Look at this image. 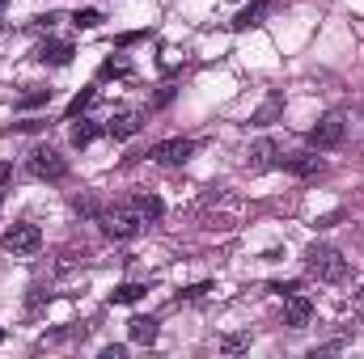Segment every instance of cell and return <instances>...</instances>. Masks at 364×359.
I'll list each match as a JSON object with an SVG mask.
<instances>
[{"label":"cell","mask_w":364,"mask_h":359,"mask_svg":"<svg viewBox=\"0 0 364 359\" xmlns=\"http://www.w3.org/2000/svg\"><path fill=\"white\" fill-rule=\"evenodd\" d=\"M4 4H9V0H0V13H4Z\"/></svg>","instance_id":"4316f807"},{"label":"cell","mask_w":364,"mask_h":359,"mask_svg":"<svg viewBox=\"0 0 364 359\" xmlns=\"http://www.w3.org/2000/svg\"><path fill=\"white\" fill-rule=\"evenodd\" d=\"M309 144H314V148H335V144H343V118H339V114H326V118L309 131Z\"/></svg>","instance_id":"52a82bcc"},{"label":"cell","mask_w":364,"mask_h":359,"mask_svg":"<svg viewBox=\"0 0 364 359\" xmlns=\"http://www.w3.org/2000/svg\"><path fill=\"white\" fill-rule=\"evenodd\" d=\"M127 347H119V343H110V347H102V359H123Z\"/></svg>","instance_id":"cb8c5ba5"},{"label":"cell","mask_w":364,"mask_h":359,"mask_svg":"<svg viewBox=\"0 0 364 359\" xmlns=\"http://www.w3.org/2000/svg\"><path fill=\"white\" fill-rule=\"evenodd\" d=\"M246 347H250V334H225V338H220V351H225V355H242Z\"/></svg>","instance_id":"e0dca14e"},{"label":"cell","mask_w":364,"mask_h":359,"mask_svg":"<svg viewBox=\"0 0 364 359\" xmlns=\"http://www.w3.org/2000/svg\"><path fill=\"white\" fill-rule=\"evenodd\" d=\"M9 174H13V170H9V165H0V182H9Z\"/></svg>","instance_id":"484cf974"},{"label":"cell","mask_w":364,"mask_h":359,"mask_svg":"<svg viewBox=\"0 0 364 359\" xmlns=\"http://www.w3.org/2000/svg\"><path fill=\"white\" fill-rule=\"evenodd\" d=\"M275 110H279V93H272V101H267V106H263V110H259V114H255V123H259V127H263V123H267V118H272Z\"/></svg>","instance_id":"44dd1931"},{"label":"cell","mask_w":364,"mask_h":359,"mask_svg":"<svg viewBox=\"0 0 364 359\" xmlns=\"http://www.w3.org/2000/svg\"><path fill=\"white\" fill-rule=\"evenodd\" d=\"M356 313H360V317H364V287H360V292H356Z\"/></svg>","instance_id":"d4e9b609"},{"label":"cell","mask_w":364,"mask_h":359,"mask_svg":"<svg viewBox=\"0 0 364 359\" xmlns=\"http://www.w3.org/2000/svg\"><path fill=\"white\" fill-rule=\"evenodd\" d=\"M90 101H93V89H81L73 101H68V118H77L81 110H90Z\"/></svg>","instance_id":"d6986e66"},{"label":"cell","mask_w":364,"mask_h":359,"mask_svg":"<svg viewBox=\"0 0 364 359\" xmlns=\"http://www.w3.org/2000/svg\"><path fill=\"white\" fill-rule=\"evenodd\" d=\"M102 131H106L102 123H93V118H81V127H73V144H77V148H85V144H93Z\"/></svg>","instance_id":"9a60e30c"},{"label":"cell","mask_w":364,"mask_h":359,"mask_svg":"<svg viewBox=\"0 0 364 359\" xmlns=\"http://www.w3.org/2000/svg\"><path fill=\"white\" fill-rule=\"evenodd\" d=\"M30 174H34V178H47V182H60L68 174V161H64L55 148H34V153H30Z\"/></svg>","instance_id":"277c9868"},{"label":"cell","mask_w":364,"mask_h":359,"mask_svg":"<svg viewBox=\"0 0 364 359\" xmlns=\"http://www.w3.org/2000/svg\"><path fill=\"white\" fill-rule=\"evenodd\" d=\"M47 97H51V89H43V85H34L30 93H21V97H17V106H38V101H47Z\"/></svg>","instance_id":"ffe728a7"},{"label":"cell","mask_w":364,"mask_h":359,"mask_svg":"<svg viewBox=\"0 0 364 359\" xmlns=\"http://www.w3.org/2000/svg\"><path fill=\"white\" fill-rule=\"evenodd\" d=\"M140 224H144V216H140L136 207H114V211L102 216V228H106V237H114V241H132V237L140 233Z\"/></svg>","instance_id":"3957f363"},{"label":"cell","mask_w":364,"mask_h":359,"mask_svg":"<svg viewBox=\"0 0 364 359\" xmlns=\"http://www.w3.org/2000/svg\"><path fill=\"white\" fill-rule=\"evenodd\" d=\"M157 321L153 317H132V343H140V347H153L157 343Z\"/></svg>","instance_id":"4fadbf2b"},{"label":"cell","mask_w":364,"mask_h":359,"mask_svg":"<svg viewBox=\"0 0 364 359\" xmlns=\"http://www.w3.org/2000/svg\"><path fill=\"white\" fill-rule=\"evenodd\" d=\"M284 165H288V174H296V178H318V174L326 170V161H322L318 153H292Z\"/></svg>","instance_id":"ba28073f"},{"label":"cell","mask_w":364,"mask_h":359,"mask_svg":"<svg viewBox=\"0 0 364 359\" xmlns=\"http://www.w3.org/2000/svg\"><path fill=\"white\" fill-rule=\"evenodd\" d=\"M4 250H9L13 258H34V254L43 250L38 224H13V228H4Z\"/></svg>","instance_id":"7a4b0ae2"},{"label":"cell","mask_w":364,"mask_h":359,"mask_svg":"<svg viewBox=\"0 0 364 359\" xmlns=\"http://www.w3.org/2000/svg\"><path fill=\"white\" fill-rule=\"evenodd\" d=\"M38 60H43V64L64 68V64L73 60V43H43V47H38Z\"/></svg>","instance_id":"7c38bea8"},{"label":"cell","mask_w":364,"mask_h":359,"mask_svg":"<svg viewBox=\"0 0 364 359\" xmlns=\"http://www.w3.org/2000/svg\"><path fill=\"white\" fill-rule=\"evenodd\" d=\"M191 153H195V140H161L144 157L157 161V165H182V161H191Z\"/></svg>","instance_id":"5b68a950"},{"label":"cell","mask_w":364,"mask_h":359,"mask_svg":"<svg viewBox=\"0 0 364 359\" xmlns=\"http://www.w3.org/2000/svg\"><path fill=\"white\" fill-rule=\"evenodd\" d=\"M132 207H136L144 220H157V216H161V199H157V194H136Z\"/></svg>","instance_id":"2e32d148"},{"label":"cell","mask_w":364,"mask_h":359,"mask_svg":"<svg viewBox=\"0 0 364 359\" xmlns=\"http://www.w3.org/2000/svg\"><path fill=\"white\" fill-rule=\"evenodd\" d=\"M140 127H144V114L140 110H114L106 118V136H114V140H132Z\"/></svg>","instance_id":"8992f818"},{"label":"cell","mask_w":364,"mask_h":359,"mask_svg":"<svg viewBox=\"0 0 364 359\" xmlns=\"http://www.w3.org/2000/svg\"><path fill=\"white\" fill-rule=\"evenodd\" d=\"M272 292H279V296H292V292H301V283H296V279H288V283H272Z\"/></svg>","instance_id":"603a6c76"},{"label":"cell","mask_w":364,"mask_h":359,"mask_svg":"<svg viewBox=\"0 0 364 359\" xmlns=\"http://www.w3.org/2000/svg\"><path fill=\"white\" fill-rule=\"evenodd\" d=\"M73 21H77V30H93V26H102V13L97 9H77Z\"/></svg>","instance_id":"ac0fdd59"},{"label":"cell","mask_w":364,"mask_h":359,"mask_svg":"<svg viewBox=\"0 0 364 359\" xmlns=\"http://www.w3.org/2000/svg\"><path fill=\"white\" fill-rule=\"evenodd\" d=\"M203 292H212V283H191V287H182V300H199Z\"/></svg>","instance_id":"7402d4cb"},{"label":"cell","mask_w":364,"mask_h":359,"mask_svg":"<svg viewBox=\"0 0 364 359\" xmlns=\"http://www.w3.org/2000/svg\"><path fill=\"white\" fill-rule=\"evenodd\" d=\"M0 343H4V330H0Z\"/></svg>","instance_id":"83f0119b"},{"label":"cell","mask_w":364,"mask_h":359,"mask_svg":"<svg viewBox=\"0 0 364 359\" xmlns=\"http://www.w3.org/2000/svg\"><path fill=\"white\" fill-rule=\"evenodd\" d=\"M305 258H309V275H318L322 283H348L352 279V263L335 245H314Z\"/></svg>","instance_id":"6da1fadb"},{"label":"cell","mask_w":364,"mask_h":359,"mask_svg":"<svg viewBox=\"0 0 364 359\" xmlns=\"http://www.w3.org/2000/svg\"><path fill=\"white\" fill-rule=\"evenodd\" d=\"M275 161H279V144L275 140H259L250 148V170H272Z\"/></svg>","instance_id":"30bf717a"},{"label":"cell","mask_w":364,"mask_h":359,"mask_svg":"<svg viewBox=\"0 0 364 359\" xmlns=\"http://www.w3.org/2000/svg\"><path fill=\"white\" fill-rule=\"evenodd\" d=\"M144 283H119L114 292H110V304H136V300H144Z\"/></svg>","instance_id":"5bb4252c"},{"label":"cell","mask_w":364,"mask_h":359,"mask_svg":"<svg viewBox=\"0 0 364 359\" xmlns=\"http://www.w3.org/2000/svg\"><path fill=\"white\" fill-rule=\"evenodd\" d=\"M309 317H314V304H309L301 292H292V296H288V313H284V321H288L292 330H301V326H309Z\"/></svg>","instance_id":"9c48e42d"},{"label":"cell","mask_w":364,"mask_h":359,"mask_svg":"<svg viewBox=\"0 0 364 359\" xmlns=\"http://www.w3.org/2000/svg\"><path fill=\"white\" fill-rule=\"evenodd\" d=\"M267 9H272V0H255V4H246V9L233 17V30H250V26H259V21L267 17Z\"/></svg>","instance_id":"8fae6325"}]
</instances>
